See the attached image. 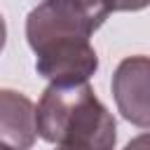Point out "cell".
<instances>
[{
	"label": "cell",
	"mask_w": 150,
	"mask_h": 150,
	"mask_svg": "<svg viewBox=\"0 0 150 150\" xmlns=\"http://www.w3.org/2000/svg\"><path fill=\"white\" fill-rule=\"evenodd\" d=\"M115 12L112 0H42L26 16L35 70L52 84H82L98 70L89 38Z\"/></svg>",
	"instance_id": "1"
},
{
	"label": "cell",
	"mask_w": 150,
	"mask_h": 150,
	"mask_svg": "<svg viewBox=\"0 0 150 150\" xmlns=\"http://www.w3.org/2000/svg\"><path fill=\"white\" fill-rule=\"evenodd\" d=\"M38 136L68 150H112L117 124L89 82L49 84L35 108Z\"/></svg>",
	"instance_id": "2"
},
{
	"label": "cell",
	"mask_w": 150,
	"mask_h": 150,
	"mask_svg": "<svg viewBox=\"0 0 150 150\" xmlns=\"http://www.w3.org/2000/svg\"><path fill=\"white\" fill-rule=\"evenodd\" d=\"M112 98L134 127L150 129V56H127L112 73Z\"/></svg>",
	"instance_id": "3"
},
{
	"label": "cell",
	"mask_w": 150,
	"mask_h": 150,
	"mask_svg": "<svg viewBox=\"0 0 150 150\" xmlns=\"http://www.w3.org/2000/svg\"><path fill=\"white\" fill-rule=\"evenodd\" d=\"M38 138L35 105L28 96L14 89H0V143L28 150Z\"/></svg>",
	"instance_id": "4"
},
{
	"label": "cell",
	"mask_w": 150,
	"mask_h": 150,
	"mask_svg": "<svg viewBox=\"0 0 150 150\" xmlns=\"http://www.w3.org/2000/svg\"><path fill=\"white\" fill-rule=\"evenodd\" d=\"M115 12H138L150 7V0H112Z\"/></svg>",
	"instance_id": "5"
},
{
	"label": "cell",
	"mask_w": 150,
	"mask_h": 150,
	"mask_svg": "<svg viewBox=\"0 0 150 150\" xmlns=\"http://www.w3.org/2000/svg\"><path fill=\"white\" fill-rule=\"evenodd\" d=\"M124 150H150V131L131 138V141L124 145Z\"/></svg>",
	"instance_id": "6"
},
{
	"label": "cell",
	"mask_w": 150,
	"mask_h": 150,
	"mask_svg": "<svg viewBox=\"0 0 150 150\" xmlns=\"http://www.w3.org/2000/svg\"><path fill=\"white\" fill-rule=\"evenodd\" d=\"M5 42H7V26H5V19L0 14V52L5 49Z\"/></svg>",
	"instance_id": "7"
},
{
	"label": "cell",
	"mask_w": 150,
	"mask_h": 150,
	"mask_svg": "<svg viewBox=\"0 0 150 150\" xmlns=\"http://www.w3.org/2000/svg\"><path fill=\"white\" fill-rule=\"evenodd\" d=\"M0 150H16V148H9V145H2L0 143Z\"/></svg>",
	"instance_id": "8"
},
{
	"label": "cell",
	"mask_w": 150,
	"mask_h": 150,
	"mask_svg": "<svg viewBox=\"0 0 150 150\" xmlns=\"http://www.w3.org/2000/svg\"><path fill=\"white\" fill-rule=\"evenodd\" d=\"M56 150H68V148H56Z\"/></svg>",
	"instance_id": "9"
}]
</instances>
